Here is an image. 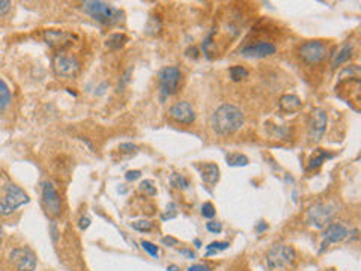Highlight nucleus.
Here are the masks:
<instances>
[{
    "label": "nucleus",
    "instance_id": "1",
    "mask_svg": "<svg viewBox=\"0 0 361 271\" xmlns=\"http://www.w3.org/2000/svg\"><path fill=\"white\" fill-rule=\"evenodd\" d=\"M244 125V115L233 104H221L211 116V127L217 134L227 136L241 130Z\"/></svg>",
    "mask_w": 361,
    "mask_h": 271
},
{
    "label": "nucleus",
    "instance_id": "2",
    "mask_svg": "<svg viewBox=\"0 0 361 271\" xmlns=\"http://www.w3.org/2000/svg\"><path fill=\"white\" fill-rule=\"evenodd\" d=\"M83 11L91 15L98 23L105 26H115L123 22L125 14L118 8H115L110 3L101 2V0H88L83 3Z\"/></svg>",
    "mask_w": 361,
    "mask_h": 271
},
{
    "label": "nucleus",
    "instance_id": "3",
    "mask_svg": "<svg viewBox=\"0 0 361 271\" xmlns=\"http://www.w3.org/2000/svg\"><path fill=\"white\" fill-rule=\"evenodd\" d=\"M336 213L337 205L334 202H317L309 208L306 214V222L309 226L322 229L330 224Z\"/></svg>",
    "mask_w": 361,
    "mask_h": 271
},
{
    "label": "nucleus",
    "instance_id": "4",
    "mask_svg": "<svg viewBox=\"0 0 361 271\" xmlns=\"http://www.w3.org/2000/svg\"><path fill=\"white\" fill-rule=\"evenodd\" d=\"M29 202V196L15 184L5 185V197L0 200V216H11L17 208Z\"/></svg>",
    "mask_w": 361,
    "mask_h": 271
},
{
    "label": "nucleus",
    "instance_id": "5",
    "mask_svg": "<svg viewBox=\"0 0 361 271\" xmlns=\"http://www.w3.org/2000/svg\"><path fill=\"white\" fill-rule=\"evenodd\" d=\"M295 250L290 246L286 244H279L274 246L265 256V262L268 265L269 270H280V268H286L289 265L293 264L295 261Z\"/></svg>",
    "mask_w": 361,
    "mask_h": 271
},
{
    "label": "nucleus",
    "instance_id": "6",
    "mask_svg": "<svg viewBox=\"0 0 361 271\" xmlns=\"http://www.w3.org/2000/svg\"><path fill=\"white\" fill-rule=\"evenodd\" d=\"M41 193H43V205H44L48 216L59 217L62 213V200H60V196L51 181L43 182Z\"/></svg>",
    "mask_w": 361,
    "mask_h": 271
},
{
    "label": "nucleus",
    "instance_id": "7",
    "mask_svg": "<svg viewBox=\"0 0 361 271\" xmlns=\"http://www.w3.org/2000/svg\"><path fill=\"white\" fill-rule=\"evenodd\" d=\"M327 54H328L327 44L324 41H317V39L303 44L301 49H300V57L309 65H314V64L322 62Z\"/></svg>",
    "mask_w": 361,
    "mask_h": 271
},
{
    "label": "nucleus",
    "instance_id": "8",
    "mask_svg": "<svg viewBox=\"0 0 361 271\" xmlns=\"http://www.w3.org/2000/svg\"><path fill=\"white\" fill-rule=\"evenodd\" d=\"M53 68L57 77L62 78H74L80 71V64L75 57L59 53L53 59Z\"/></svg>",
    "mask_w": 361,
    "mask_h": 271
},
{
    "label": "nucleus",
    "instance_id": "9",
    "mask_svg": "<svg viewBox=\"0 0 361 271\" xmlns=\"http://www.w3.org/2000/svg\"><path fill=\"white\" fill-rule=\"evenodd\" d=\"M181 71L176 67H164L160 74H158V80H160V86H161V92L164 97H170L173 94L178 92L179 83H181Z\"/></svg>",
    "mask_w": 361,
    "mask_h": 271
},
{
    "label": "nucleus",
    "instance_id": "10",
    "mask_svg": "<svg viewBox=\"0 0 361 271\" xmlns=\"http://www.w3.org/2000/svg\"><path fill=\"white\" fill-rule=\"evenodd\" d=\"M11 262L15 265L18 271H35L36 268V255L27 248V247H18L14 248L9 255Z\"/></svg>",
    "mask_w": 361,
    "mask_h": 271
},
{
    "label": "nucleus",
    "instance_id": "11",
    "mask_svg": "<svg viewBox=\"0 0 361 271\" xmlns=\"http://www.w3.org/2000/svg\"><path fill=\"white\" fill-rule=\"evenodd\" d=\"M327 112L321 107L314 109L310 116V125H309V139L312 142H319L327 130Z\"/></svg>",
    "mask_w": 361,
    "mask_h": 271
},
{
    "label": "nucleus",
    "instance_id": "12",
    "mask_svg": "<svg viewBox=\"0 0 361 271\" xmlns=\"http://www.w3.org/2000/svg\"><path fill=\"white\" fill-rule=\"evenodd\" d=\"M168 116L178 123L190 125L196 121V112L193 110L192 104L187 101H178L168 109Z\"/></svg>",
    "mask_w": 361,
    "mask_h": 271
},
{
    "label": "nucleus",
    "instance_id": "13",
    "mask_svg": "<svg viewBox=\"0 0 361 271\" xmlns=\"http://www.w3.org/2000/svg\"><path fill=\"white\" fill-rule=\"evenodd\" d=\"M348 235H349V231H348L346 226H343V224H340V223H330V224L325 227L324 234H322V244H321L322 250H324L325 247L330 246V244L340 243V241L346 240Z\"/></svg>",
    "mask_w": 361,
    "mask_h": 271
},
{
    "label": "nucleus",
    "instance_id": "14",
    "mask_svg": "<svg viewBox=\"0 0 361 271\" xmlns=\"http://www.w3.org/2000/svg\"><path fill=\"white\" fill-rule=\"evenodd\" d=\"M277 51L275 46H272L271 43H265V41H259L250 46H245L244 49L241 50V54L245 57H266L271 56Z\"/></svg>",
    "mask_w": 361,
    "mask_h": 271
},
{
    "label": "nucleus",
    "instance_id": "15",
    "mask_svg": "<svg viewBox=\"0 0 361 271\" xmlns=\"http://www.w3.org/2000/svg\"><path fill=\"white\" fill-rule=\"evenodd\" d=\"M74 38L71 33L65 30H46L44 32V39L50 47H65L67 44L71 43Z\"/></svg>",
    "mask_w": 361,
    "mask_h": 271
},
{
    "label": "nucleus",
    "instance_id": "16",
    "mask_svg": "<svg viewBox=\"0 0 361 271\" xmlns=\"http://www.w3.org/2000/svg\"><path fill=\"white\" fill-rule=\"evenodd\" d=\"M200 173H202V179L209 184L214 185L218 182L220 179V168L217 166L216 163H206L200 168Z\"/></svg>",
    "mask_w": 361,
    "mask_h": 271
},
{
    "label": "nucleus",
    "instance_id": "17",
    "mask_svg": "<svg viewBox=\"0 0 361 271\" xmlns=\"http://www.w3.org/2000/svg\"><path fill=\"white\" fill-rule=\"evenodd\" d=\"M352 50H354V46L352 44H346L343 46L342 49L337 51L336 54L331 57V68H337L338 65L348 62L352 56Z\"/></svg>",
    "mask_w": 361,
    "mask_h": 271
},
{
    "label": "nucleus",
    "instance_id": "18",
    "mask_svg": "<svg viewBox=\"0 0 361 271\" xmlns=\"http://www.w3.org/2000/svg\"><path fill=\"white\" fill-rule=\"evenodd\" d=\"M280 109L286 113H295L301 109V99L295 95H283L280 98Z\"/></svg>",
    "mask_w": 361,
    "mask_h": 271
},
{
    "label": "nucleus",
    "instance_id": "19",
    "mask_svg": "<svg viewBox=\"0 0 361 271\" xmlns=\"http://www.w3.org/2000/svg\"><path fill=\"white\" fill-rule=\"evenodd\" d=\"M126 43H128L126 35H123V33H113V35H110V36L107 38L105 46L110 50H119L122 49Z\"/></svg>",
    "mask_w": 361,
    "mask_h": 271
},
{
    "label": "nucleus",
    "instance_id": "20",
    "mask_svg": "<svg viewBox=\"0 0 361 271\" xmlns=\"http://www.w3.org/2000/svg\"><path fill=\"white\" fill-rule=\"evenodd\" d=\"M9 102H11V91L6 86V83L0 78V113L6 110Z\"/></svg>",
    "mask_w": 361,
    "mask_h": 271
},
{
    "label": "nucleus",
    "instance_id": "21",
    "mask_svg": "<svg viewBox=\"0 0 361 271\" xmlns=\"http://www.w3.org/2000/svg\"><path fill=\"white\" fill-rule=\"evenodd\" d=\"M226 160H227V164L233 166V168H240V166H247L248 164V158L244 154H241V152H230V154H227Z\"/></svg>",
    "mask_w": 361,
    "mask_h": 271
},
{
    "label": "nucleus",
    "instance_id": "22",
    "mask_svg": "<svg viewBox=\"0 0 361 271\" xmlns=\"http://www.w3.org/2000/svg\"><path fill=\"white\" fill-rule=\"evenodd\" d=\"M331 157H333L331 154H327L325 151L317 149L316 154L313 155L312 158H310V161H309V169H316V168H319L327 158H331Z\"/></svg>",
    "mask_w": 361,
    "mask_h": 271
},
{
    "label": "nucleus",
    "instance_id": "23",
    "mask_svg": "<svg viewBox=\"0 0 361 271\" xmlns=\"http://www.w3.org/2000/svg\"><path fill=\"white\" fill-rule=\"evenodd\" d=\"M170 184L176 189H187L190 185L188 179L184 176V175H179V173H173L172 178H170Z\"/></svg>",
    "mask_w": 361,
    "mask_h": 271
},
{
    "label": "nucleus",
    "instance_id": "24",
    "mask_svg": "<svg viewBox=\"0 0 361 271\" xmlns=\"http://www.w3.org/2000/svg\"><path fill=\"white\" fill-rule=\"evenodd\" d=\"M229 74H230V78H232L233 81H240L242 78H247L248 71H247L244 67H241V65H235V67H232V68L229 70Z\"/></svg>",
    "mask_w": 361,
    "mask_h": 271
},
{
    "label": "nucleus",
    "instance_id": "25",
    "mask_svg": "<svg viewBox=\"0 0 361 271\" xmlns=\"http://www.w3.org/2000/svg\"><path fill=\"white\" fill-rule=\"evenodd\" d=\"M227 247H229V243H226V241H214V243H211L209 246L206 247V248H208L206 256L216 255L217 252H223V250H226Z\"/></svg>",
    "mask_w": 361,
    "mask_h": 271
},
{
    "label": "nucleus",
    "instance_id": "26",
    "mask_svg": "<svg viewBox=\"0 0 361 271\" xmlns=\"http://www.w3.org/2000/svg\"><path fill=\"white\" fill-rule=\"evenodd\" d=\"M140 192L144 193L146 196H155L157 195V187H155V184L152 181L146 179V181H143L140 184Z\"/></svg>",
    "mask_w": 361,
    "mask_h": 271
},
{
    "label": "nucleus",
    "instance_id": "27",
    "mask_svg": "<svg viewBox=\"0 0 361 271\" xmlns=\"http://www.w3.org/2000/svg\"><path fill=\"white\" fill-rule=\"evenodd\" d=\"M202 216L205 219H213L216 216V208L211 202H206V203L202 205Z\"/></svg>",
    "mask_w": 361,
    "mask_h": 271
},
{
    "label": "nucleus",
    "instance_id": "28",
    "mask_svg": "<svg viewBox=\"0 0 361 271\" xmlns=\"http://www.w3.org/2000/svg\"><path fill=\"white\" fill-rule=\"evenodd\" d=\"M178 216V206L172 202V203H168L167 205V210H166V213L161 216V219L163 220H172V219H175Z\"/></svg>",
    "mask_w": 361,
    "mask_h": 271
},
{
    "label": "nucleus",
    "instance_id": "29",
    "mask_svg": "<svg viewBox=\"0 0 361 271\" xmlns=\"http://www.w3.org/2000/svg\"><path fill=\"white\" fill-rule=\"evenodd\" d=\"M133 227L136 231H140V232H149L152 229V223L147 222V220H140V222L133 223Z\"/></svg>",
    "mask_w": 361,
    "mask_h": 271
},
{
    "label": "nucleus",
    "instance_id": "30",
    "mask_svg": "<svg viewBox=\"0 0 361 271\" xmlns=\"http://www.w3.org/2000/svg\"><path fill=\"white\" fill-rule=\"evenodd\" d=\"M142 247H143V250H146L152 258H157V256H158V247L155 246V244H152V243H149V241H142Z\"/></svg>",
    "mask_w": 361,
    "mask_h": 271
},
{
    "label": "nucleus",
    "instance_id": "31",
    "mask_svg": "<svg viewBox=\"0 0 361 271\" xmlns=\"http://www.w3.org/2000/svg\"><path fill=\"white\" fill-rule=\"evenodd\" d=\"M206 229L211 232V234H220L223 231V226L220 222H208L206 223Z\"/></svg>",
    "mask_w": 361,
    "mask_h": 271
},
{
    "label": "nucleus",
    "instance_id": "32",
    "mask_svg": "<svg viewBox=\"0 0 361 271\" xmlns=\"http://www.w3.org/2000/svg\"><path fill=\"white\" fill-rule=\"evenodd\" d=\"M119 151L126 152V154H134V152L139 151V148L136 145H133V143H122V145H119Z\"/></svg>",
    "mask_w": 361,
    "mask_h": 271
},
{
    "label": "nucleus",
    "instance_id": "33",
    "mask_svg": "<svg viewBox=\"0 0 361 271\" xmlns=\"http://www.w3.org/2000/svg\"><path fill=\"white\" fill-rule=\"evenodd\" d=\"M11 6H12L11 2H8V0H0V17L5 15V14H8L9 9H11Z\"/></svg>",
    "mask_w": 361,
    "mask_h": 271
},
{
    "label": "nucleus",
    "instance_id": "34",
    "mask_svg": "<svg viewBox=\"0 0 361 271\" xmlns=\"http://www.w3.org/2000/svg\"><path fill=\"white\" fill-rule=\"evenodd\" d=\"M125 178L128 181H136L137 178H140V171H130V172H126Z\"/></svg>",
    "mask_w": 361,
    "mask_h": 271
},
{
    "label": "nucleus",
    "instance_id": "35",
    "mask_svg": "<svg viewBox=\"0 0 361 271\" xmlns=\"http://www.w3.org/2000/svg\"><path fill=\"white\" fill-rule=\"evenodd\" d=\"M161 241H163L164 246H176V244L179 243V241H178L176 238H173V237H164Z\"/></svg>",
    "mask_w": 361,
    "mask_h": 271
},
{
    "label": "nucleus",
    "instance_id": "36",
    "mask_svg": "<svg viewBox=\"0 0 361 271\" xmlns=\"http://www.w3.org/2000/svg\"><path fill=\"white\" fill-rule=\"evenodd\" d=\"M188 271H211V268L206 265H192L188 267Z\"/></svg>",
    "mask_w": 361,
    "mask_h": 271
},
{
    "label": "nucleus",
    "instance_id": "37",
    "mask_svg": "<svg viewBox=\"0 0 361 271\" xmlns=\"http://www.w3.org/2000/svg\"><path fill=\"white\" fill-rule=\"evenodd\" d=\"M89 224H91V219L89 217L80 219V229H86V227H89Z\"/></svg>",
    "mask_w": 361,
    "mask_h": 271
},
{
    "label": "nucleus",
    "instance_id": "38",
    "mask_svg": "<svg viewBox=\"0 0 361 271\" xmlns=\"http://www.w3.org/2000/svg\"><path fill=\"white\" fill-rule=\"evenodd\" d=\"M179 253H181V255H185V256H188L190 259H194V258H196V255H194L193 252H190V250H179Z\"/></svg>",
    "mask_w": 361,
    "mask_h": 271
},
{
    "label": "nucleus",
    "instance_id": "39",
    "mask_svg": "<svg viewBox=\"0 0 361 271\" xmlns=\"http://www.w3.org/2000/svg\"><path fill=\"white\" fill-rule=\"evenodd\" d=\"M261 223H262V224H259V226H258V232H261V231L266 229V224H265L264 222H261Z\"/></svg>",
    "mask_w": 361,
    "mask_h": 271
},
{
    "label": "nucleus",
    "instance_id": "40",
    "mask_svg": "<svg viewBox=\"0 0 361 271\" xmlns=\"http://www.w3.org/2000/svg\"><path fill=\"white\" fill-rule=\"evenodd\" d=\"M2 241H3V229L0 226V244H2Z\"/></svg>",
    "mask_w": 361,
    "mask_h": 271
},
{
    "label": "nucleus",
    "instance_id": "41",
    "mask_svg": "<svg viewBox=\"0 0 361 271\" xmlns=\"http://www.w3.org/2000/svg\"><path fill=\"white\" fill-rule=\"evenodd\" d=\"M194 244H196L197 247H200V241H199V240H196V241H194Z\"/></svg>",
    "mask_w": 361,
    "mask_h": 271
}]
</instances>
